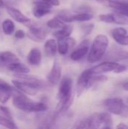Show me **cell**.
<instances>
[{
    "label": "cell",
    "instance_id": "1",
    "mask_svg": "<svg viewBox=\"0 0 128 129\" xmlns=\"http://www.w3.org/2000/svg\"><path fill=\"white\" fill-rule=\"evenodd\" d=\"M12 96V103L14 107L23 112L41 113L45 112L48 109V107L46 104L32 101L27 97V95L20 92L15 88H14Z\"/></svg>",
    "mask_w": 128,
    "mask_h": 129
},
{
    "label": "cell",
    "instance_id": "2",
    "mask_svg": "<svg viewBox=\"0 0 128 129\" xmlns=\"http://www.w3.org/2000/svg\"><path fill=\"white\" fill-rule=\"evenodd\" d=\"M72 88H73V81L69 76L63 77L60 82L58 89L57 99L58 104L56 107L57 113H61L66 110L67 106H70L72 103Z\"/></svg>",
    "mask_w": 128,
    "mask_h": 129
},
{
    "label": "cell",
    "instance_id": "3",
    "mask_svg": "<svg viewBox=\"0 0 128 129\" xmlns=\"http://www.w3.org/2000/svg\"><path fill=\"white\" fill-rule=\"evenodd\" d=\"M109 44V38L104 34L97 35L91 45L88 54V61L94 63L100 60L105 55Z\"/></svg>",
    "mask_w": 128,
    "mask_h": 129
},
{
    "label": "cell",
    "instance_id": "4",
    "mask_svg": "<svg viewBox=\"0 0 128 129\" xmlns=\"http://www.w3.org/2000/svg\"><path fill=\"white\" fill-rule=\"evenodd\" d=\"M103 105L107 111L113 115H122L125 110L124 101L120 98H112L106 99L103 101Z\"/></svg>",
    "mask_w": 128,
    "mask_h": 129
},
{
    "label": "cell",
    "instance_id": "5",
    "mask_svg": "<svg viewBox=\"0 0 128 129\" xmlns=\"http://www.w3.org/2000/svg\"><path fill=\"white\" fill-rule=\"evenodd\" d=\"M93 73L91 72L90 69L84 70L78 77L76 85V93L77 97H80L82 93L91 88V80L93 76Z\"/></svg>",
    "mask_w": 128,
    "mask_h": 129
},
{
    "label": "cell",
    "instance_id": "6",
    "mask_svg": "<svg viewBox=\"0 0 128 129\" xmlns=\"http://www.w3.org/2000/svg\"><path fill=\"white\" fill-rule=\"evenodd\" d=\"M100 4L114 9L115 12L128 18V3L118 0H97Z\"/></svg>",
    "mask_w": 128,
    "mask_h": 129
},
{
    "label": "cell",
    "instance_id": "7",
    "mask_svg": "<svg viewBox=\"0 0 128 129\" xmlns=\"http://www.w3.org/2000/svg\"><path fill=\"white\" fill-rule=\"evenodd\" d=\"M120 63L112 61H104L97 66L90 69L91 72L94 75H103L109 72H115V70L119 67Z\"/></svg>",
    "mask_w": 128,
    "mask_h": 129
},
{
    "label": "cell",
    "instance_id": "8",
    "mask_svg": "<svg viewBox=\"0 0 128 129\" xmlns=\"http://www.w3.org/2000/svg\"><path fill=\"white\" fill-rule=\"evenodd\" d=\"M29 26V33H28V37L38 42H42L45 38L47 35V31L45 28L42 26L35 23V24H31Z\"/></svg>",
    "mask_w": 128,
    "mask_h": 129
},
{
    "label": "cell",
    "instance_id": "9",
    "mask_svg": "<svg viewBox=\"0 0 128 129\" xmlns=\"http://www.w3.org/2000/svg\"><path fill=\"white\" fill-rule=\"evenodd\" d=\"M12 84L17 91H19L20 92L26 95H31V96L35 95L38 93V91L40 90L38 88L32 85L28 84L25 82L17 80V79L12 80Z\"/></svg>",
    "mask_w": 128,
    "mask_h": 129
},
{
    "label": "cell",
    "instance_id": "10",
    "mask_svg": "<svg viewBox=\"0 0 128 129\" xmlns=\"http://www.w3.org/2000/svg\"><path fill=\"white\" fill-rule=\"evenodd\" d=\"M100 21L106 23H117V24H128V18L115 12L109 14H103L99 16Z\"/></svg>",
    "mask_w": 128,
    "mask_h": 129
},
{
    "label": "cell",
    "instance_id": "11",
    "mask_svg": "<svg viewBox=\"0 0 128 129\" xmlns=\"http://www.w3.org/2000/svg\"><path fill=\"white\" fill-rule=\"evenodd\" d=\"M89 51V40L85 39L82 41L80 45L72 51L70 54V58L73 61H79L83 59Z\"/></svg>",
    "mask_w": 128,
    "mask_h": 129
},
{
    "label": "cell",
    "instance_id": "12",
    "mask_svg": "<svg viewBox=\"0 0 128 129\" xmlns=\"http://www.w3.org/2000/svg\"><path fill=\"white\" fill-rule=\"evenodd\" d=\"M61 75H62V67L59 60H55L51 71L48 74L47 76L48 82L51 85H56L60 81Z\"/></svg>",
    "mask_w": 128,
    "mask_h": 129
},
{
    "label": "cell",
    "instance_id": "13",
    "mask_svg": "<svg viewBox=\"0 0 128 129\" xmlns=\"http://www.w3.org/2000/svg\"><path fill=\"white\" fill-rule=\"evenodd\" d=\"M76 44V41L75 39L68 37L64 39H60L57 40V51L61 55H66L67 53L75 47Z\"/></svg>",
    "mask_w": 128,
    "mask_h": 129
},
{
    "label": "cell",
    "instance_id": "14",
    "mask_svg": "<svg viewBox=\"0 0 128 129\" xmlns=\"http://www.w3.org/2000/svg\"><path fill=\"white\" fill-rule=\"evenodd\" d=\"M32 14L37 18H41L51 12V6L42 2L35 1L33 2Z\"/></svg>",
    "mask_w": 128,
    "mask_h": 129
},
{
    "label": "cell",
    "instance_id": "15",
    "mask_svg": "<svg viewBox=\"0 0 128 129\" xmlns=\"http://www.w3.org/2000/svg\"><path fill=\"white\" fill-rule=\"evenodd\" d=\"M14 88L5 81L0 79V103L6 104L12 97Z\"/></svg>",
    "mask_w": 128,
    "mask_h": 129
},
{
    "label": "cell",
    "instance_id": "16",
    "mask_svg": "<svg viewBox=\"0 0 128 129\" xmlns=\"http://www.w3.org/2000/svg\"><path fill=\"white\" fill-rule=\"evenodd\" d=\"M6 11H7V13L17 23L26 24L31 21V20L28 17L24 15L20 11H19L18 9L14 7L8 6L6 7Z\"/></svg>",
    "mask_w": 128,
    "mask_h": 129
},
{
    "label": "cell",
    "instance_id": "17",
    "mask_svg": "<svg viewBox=\"0 0 128 129\" xmlns=\"http://www.w3.org/2000/svg\"><path fill=\"white\" fill-rule=\"evenodd\" d=\"M17 62H20V59L14 53L9 51L0 52V67H7Z\"/></svg>",
    "mask_w": 128,
    "mask_h": 129
},
{
    "label": "cell",
    "instance_id": "18",
    "mask_svg": "<svg viewBox=\"0 0 128 129\" xmlns=\"http://www.w3.org/2000/svg\"><path fill=\"white\" fill-rule=\"evenodd\" d=\"M102 125H103L102 113H94L87 119V123L84 129H99Z\"/></svg>",
    "mask_w": 128,
    "mask_h": 129
},
{
    "label": "cell",
    "instance_id": "19",
    "mask_svg": "<svg viewBox=\"0 0 128 129\" xmlns=\"http://www.w3.org/2000/svg\"><path fill=\"white\" fill-rule=\"evenodd\" d=\"M27 61L32 66H39L41 63V52L37 48H32L28 55H27Z\"/></svg>",
    "mask_w": 128,
    "mask_h": 129
},
{
    "label": "cell",
    "instance_id": "20",
    "mask_svg": "<svg viewBox=\"0 0 128 129\" xmlns=\"http://www.w3.org/2000/svg\"><path fill=\"white\" fill-rule=\"evenodd\" d=\"M57 51V41L54 39H48L44 45V52L47 57H54Z\"/></svg>",
    "mask_w": 128,
    "mask_h": 129
},
{
    "label": "cell",
    "instance_id": "21",
    "mask_svg": "<svg viewBox=\"0 0 128 129\" xmlns=\"http://www.w3.org/2000/svg\"><path fill=\"white\" fill-rule=\"evenodd\" d=\"M6 67L9 71L14 73V74H28L30 72V69L20 61L10 64Z\"/></svg>",
    "mask_w": 128,
    "mask_h": 129
},
{
    "label": "cell",
    "instance_id": "22",
    "mask_svg": "<svg viewBox=\"0 0 128 129\" xmlns=\"http://www.w3.org/2000/svg\"><path fill=\"white\" fill-rule=\"evenodd\" d=\"M72 31H73V26L66 24L63 28L57 29L54 33H53V36L55 37V39H57V40L64 39L69 37Z\"/></svg>",
    "mask_w": 128,
    "mask_h": 129
},
{
    "label": "cell",
    "instance_id": "23",
    "mask_svg": "<svg viewBox=\"0 0 128 129\" xmlns=\"http://www.w3.org/2000/svg\"><path fill=\"white\" fill-rule=\"evenodd\" d=\"M107 59L109 60L108 61H112V62H116V63L118 60L128 59V51H123V50L112 51V52L109 53Z\"/></svg>",
    "mask_w": 128,
    "mask_h": 129
},
{
    "label": "cell",
    "instance_id": "24",
    "mask_svg": "<svg viewBox=\"0 0 128 129\" xmlns=\"http://www.w3.org/2000/svg\"><path fill=\"white\" fill-rule=\"evenodd\" d=\"M2 29L4 34L7 36H11L14 32L15 25L11 20L5 19L2 23Z\"/></svg>",
    "mask_w": 128,
    "mask_h": 129
},
{
    "label": "cell",
    "instance_id": "25",
    "mask_svg": "<svg viewBox=\"0 0 128 129\" xmlns=\"http://www.w3.org/2000/svg\"><path fill=\"white\" fill-rule=\"evenodd\" d=\"M94 18V15L91 13H77L76 14L72 15V22H88Z\"/></svg>",
    "mask_w": 128,
    "mask_h": 129
},
{
    "label": "cell",
    "instance_id": "26",
    "mask_svg": "<svg viewBox=\"0 0 128 129\" xmlns=\"http://www.w3.org/2000/svg\"><path fill=\"white\" fill-rule=\"evenodd\" d=\"M46 25L50 29H54L57 30V29L63 28L66 25V23H65L64 22H63L62 20H60L59 18H57L56 17H54V18L49 20L47 22Z\"/></svg>",
    "mask_w": 128,
    "mask_h": 129
},
{
    "label": "cell",
    "instance_id": "27",
    "mask_svg": "<svg viewBox=\"0 0 128 129\" xmlns=\"http://www.w3.org/2000/svg\"><path fill=\"white\" fill-rule=\"evenodd\" d=\"M0 125L8 129H20L12 119L7 118L2 114H0Z\"/></svg>",
    "mask_w": 128,
    "mask_h": 129
},
{
    "label": "cell",
    "instance_id": "28",
    "mask_svg": "<svg viewBox=\"0 0 128 129\" xmlns=\"http://www.w3.org/2000/svg\"><path fill=\"white\" fill-rule=\"evenodd\" d=\"M126 35H127V31L123 27H118L112 31V36L116 42H118Z\"/></svg>",
    "mask_w": 128,
    "mask_h": 129
},
{
    "label": "cell",
    "instance_id": "29",
    "mask_svg": "<svg viewBox=\"0 0 128 129\" xmlns=\"http://www.w3.org/2000/svg\"><path fill=\"white\" fill-rule=\"evenodd\" d=\"M72 15L70 12L67 11H60L58 14L57 17L59 18L63 22L66 23H72Z\"/></svg>",
    "mask_w": 128,
    "mask_h": 129
},
{
    "label": "cell",
    "instance_id": "30",
    "mask_svg": "<svg viewBox=\"0 0 128 129\" xmlns=\"http://www.w3.org/2000/svg\"><path fill=\"white\" fill-rule=\"evenodd\" d=\"M94 28V23H86V24H83L81 26V33H83L84 36L89 35L92 32Z\"/></svg>",
    "mask_w": 128,
    "mask_h": 129
},
{
    "label": "cell",
    "instance_id": "31",
    "mask_svg": "<svg viewBox=\"0 0 128 129\" xmlns=\"http://www.w3.org/2000/svg\"><path fill=\"white\" fill-rule=\"evenodd\" d=\"M35 1H39L42 2L45 4H48L49 5L52 6H58L60 5V1L59 0H35Z\"/></svg>",
    "mask_w": 128,
    "mask_h": 129
},
{
    "label": "cell",
    "instance_id": "32",
    "mask_svg": "<svg viewBox=\"0 0 128 129\" xmlns=\"http://www.w3.org/2000/svg\"><path fill=\"white\" fill-rule=\"evenodd\" d=\"M26 36V33L22 29H18L17 30L15 33H14V37L16 39H23L24 37Z\"/></svg>",
    "mask_w": 128,
    "mask_h": 129
},
{
    "label": "cell",
    "instance_id": "33",
    "mask_svg": "<svg viewBox=\"0 0 128 129\" xmlns=\"http://www.w3.org/2000/svg\"><path fill=\"white\" fill-rule=\"evenodd\" d=\"M117 43H118L119 45H128V35H126L124 37H123L121 39H120Z\"/></svg>",
    "mask_w": 128,
    "mask_h": 129
},
{
    "label": "cell",
    "instance_id": "34",
    "mask_svg": "<svg viewBox=\"0 0 128 129\" xmlns=\"http://www.w3.org/2000/svg\"><path fill=\"white\" fill-rule=\"evenodd\" d=\"M127 70V67L125 65H122V64H120L119 67L115 70V71L114 72L115 73H121L124 71H125Z\"/></svg>",
    "mask_w": 128,
    "mask_h": 129
},
{
    "label": "cell",
    "instance_id": "35",
    "mask_svg": "<svg viewBox=\"0 0 128 129\" xmlns=\"http://www.w3.org/2000/svg\"><path fill=\"white\" fill-rule=\"evenodd\" d=\"M116 129H128V126L124 123H120L117 125Z\"/></svg>",
    "mask_w": 128,
    "mask_h": 129
},
{
    "label": "cell",
    "instance_id": "36",
    "mask_svg": "<svg viewBox=\"0 0 128 129\" xmlns=\"http://www.w3.org/2000/svg\"><path fill=\"white\" fill-rule=\"evenodd\" d=\"M122 87H123V89H124V90L128 91V81H127L126 82H124V83L123 84Z\"/></svg>",
    "mask_w": 128,
    "mask_h": 129
},
{
    "label": "cell",
    "instance_id": "37",
    "mask_svg": "<svg viewBox=\"0 0 128 129\" xmlns=\"http://www.w3.org/2000/svg\"><path fill=\"white\" fill-rule=\"evenodd\" d=\"M39 129H51L50 128V127L48 126V125H42L41 128Z\"/></svg>",
    "mask_w": 128,
    "mask_h": 129
},
{
    "label": "cell",
    "instance_id": "38",
    "mask_svg": "<svg viewBox=\"0 0 128 129\" xmlns=\"http://www.w3.org/2000/svg\"><path fill=\"white\" fill-rule=\"evenodd\" d=\"M5 6V2L4 0H0V8H3Z\"/></svg>",
    "mask_w": 128,
    "mask_h": 129
},
{
    "label": "cell",
    "instance_id": "39",
    "mask_svg": "<svg viewBox=\"0 0 128 129\" xmlns=\"http://www.w3.org/2000/svg\"><path fill=\"white\" fill-rule=\"evenodd\" d=\"M102 129H112V126H110V125H104L103 126V128Z\"/></svg>",
    "mask_w": 128,
    "mask_h": 129
}]
</instances>
